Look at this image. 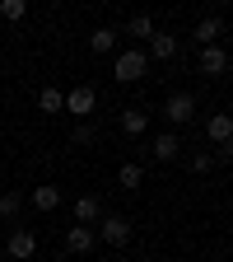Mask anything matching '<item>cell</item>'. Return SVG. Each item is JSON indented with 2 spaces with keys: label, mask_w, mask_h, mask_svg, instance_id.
<instances>
[{
  "label": "cell",
  "mask_w": 233,
  "mask_h": 262,
  "mask_svg": "<svg viewBox=\"0 0 233 262\" xmlns=\"http://www.w3.org/2000/svg\"><path fill=\"white\" fill-rule=\"evenodd\" d=\"M205 131H210V141H215V145H228V136H233V122H228L224 113H215Z\"/></svg>",
  "instance_id": "30bf717a"
},
{
  "label": "cell",
  "mask_w": 233,
  "mask_h": 262,
  "mask_svg": "<svg viewBox=\"0 0 233 262\" xmlns=\"http://www.w3.org/2000/svg\"><path fill=\"white\" fill-rule=\"evenodd\" d=\"M98 234H103L108 244H117V248H121V244L131 239V220H121V215H103V225H98Z\"/></svg>",
  "instance_id": "5b68a950"
},
{
  "label": "cell",
  "mask_w": 233,
  "mask_h": 262,
  "mask_svg": "<svg viewBox=\"0 0 233 262\" xmlns=\"http://www.w3.org/2000/svg\"><path fill=\"white\" fill-rule=\"evenodd\" d=\"M177 150H182V141L173 136V131H163V136H154V141H149V155H154L159 164H168V159H177Z\"/></svg>",
  "instance_id": "52a82bcc"
},
{
  "label": "cell",
  "mask_w": 233,
  "mask_h": 262,
  "mask_svg": "<svg viewBox=\"0 0 233 262\" xmlns=\"http://www.w3.org/2000/svg\"><path fill=\"white\" fill-rule=\"evenodd\" d=\"M98 215H103L98 196H80V202H75V220H80V225H89V220H98Z\"/></svg>",
  "instance_id": "7c38bea8"
},
{
  "label": "cell",
  "mask_w": 233,
  "mask_h": 262,
  "mask_svg": "<svg viewBox=\"0 0 233 262\" xmlns=\"http://www.w3.org/2000/svg\"><path fill=\"white\" fill-rule=\"evenodd\" d=\"M177 52V38H168V33H154V42H149V52L145 56H159V61H168Z\"/></svg>",
  "instance_id": "8fae6325"
},
{
  "label": "cell",
  "mask_w": 233,
  "mask_h": 262,
  "mask_svg": "<svg viewBox=\"0 0 233 262\" xmlns=\"http://www.w3.org/2000/svg\"><path fill=\"white\" fill-rule=\"evenodd\" d=\"M89 47H93V52H112V47H117V33H112V28H93Z\"/></svg>",
  "instance_id": "9a60e30c"
},
{
  "label": "cell",
  "mask_w": 233,
  "mask_h": 262,
  "mask_svg": "<svg viewBox=\"0 0 233 262\" xmlns=\"http://www.w3.org/2000/svg\"><path fill=\"white\" fill-rule=\"evenodd\" d=\"M0 169H5V155H0Z\"/></svg>",
  "instance_id": "7402d4cb"
},
{
  "label": "cell",
  "mask_w": 233,
  "mask_h": 262,
  "mask_svg": "<svg viewBox=\"0 0 233 262\" xmlns=\"http://www.w3.org/2000/svg\"><path fill=\"white\" fill-rule=\"evenodd\" d=\"M0 14H5V19H23L28 5H23V0H5V5H0Z\"/></svg>",
  "instance_id": "ffe728a7"
},
{
  "label": "cell",
  "mask_w": 233,
  "mask_h": 262,
  "mask_svg": "<svg viewBox=\"0 0 233 262\" xmlns=\"http://www.w3.org/2000/svg\"><path fill=\"white\" fill-rule=\"evenodd\" d=\"M145 66H149V56H145L140 47H131V52H121V56L112 61V75H117L121 84H131V80H140V75H145Z\"/></svg>",
  "instance_id": "6da1fadb"
},
{
  "label": "cell",
  "mask_w": 233,
  "mask_h": 262,
  "mask_svg": "<svg viewBox=\"0 0 233 262\" xmlns=\"http://www.w3.org/2000/svg\"><path fill=\"white\" fill-rule=\"evenodd\" d=\"M93 103H98L93 84H80V89H70V94H65V108H70L75 117H89V113H93Z\"/></svg>",
  "instance_id": "3957f363"
},
{
  "label": "cell",
  "mask_w": 233,
  "mask_h": 262,
  "mask_svg": "<svg viewBox=\"0 0 233 262\" xmlns=\"http://www.w3.org/2000/svg\"><path fill=\"white\" fill-rule=\"evenodd\" d=\"M117 178H121V187H126V192H136V187H140V178H145V169H140V164H121V173H117Z\"/></svg>",
  "instance_id": "2e32d148"
},
{
  "label": "cell",
  "mask_w": 233,
  "mask_h": 262,
  "mask_svg": "<svg viewBox=\"0 0 233 262\" xmlns=\"http://www.w3.org/2000/svg\"><path fill=\"white\" fill-rule=\"evenodd\" d=\"M219 33H224V24H219V19H201V24H196V42H201V47H210Z\"/></svg>",
  "instance_id": "4fadbf2b"
},
{
  "label": "cell",
  "mask_w": 233,
  "mask_h": 262,
  "mask_svg": "<svg viewBox=\"0 0 233 262\" xmlns=\"http://www.w3.org/2000/svg\"><path fill=\"white\" fill-rule=\"evenodd\" d=\"M145 126H149L145 113H121V131H126V136H145Z\"/></svg>",
  "instance_id": "5bb4252c"
},
{
  "label": "cell",
  "mask_w": 233,
  "mask_h": 262,
  "mask_svg": "<svg viewBox=\"0 0 233 262\" xmlns=\"http://www.w3.org/2000/svg\"><path fill=\"white\" fill-rule=\"evenodd\" d=\"M19 206H23V196H19V192H5V196H0V215H5V220H10Z\"/></svg>",
  "instance_id": "d6986e66"
},
{
  "label": "cell",
  "mask_w": 233,
  "mask_h": 262,
  "mask_svg": "<svg viewBox=\"0 0 233 262\" xmlns=\"http://www.w3.org/2000/svg\"><path fill=\"white\" fill-rule=\"evenodd\" d=\"M210 164H215L210 155H191V169H196V173H210Z\"/></svg>",
  "instance_id": "44dd1931"
},
{
  "label": "cell",
  "mask_w": 233,
  "mask_h": 262,
  "mask_svg": "<svg viewBox=\"0 0 233 262\" xmlns=\"http://www.w3.org/2000/svg\"><path fill=\"white\" fill-rule=\"evenodd\" d=\"M65 248H70V253H89V248H93V229H89V225H70Z\"/></svg>",
  "instance_id": "ba28073f"
},
{
  "label": "cell",
  "mask_w": 233,
  "mask_h": 262,
  "mask_svg": "<svg viewBox=\"0 0 233 262\" xmlns=\"http://www.w3.org/2000/svg\"><path fill=\"white\" fill-rule=\"evenodd\" d=\"M5 253H10V257H19V262H28L33 253H38V239H33L28 229H14V234L5 239Z\"/></svg>",
  "instance_id": "277c9868"
},
{
  "label": "cell",
  "mask_w": 233,
  "mask_h": 262,
  "mask_svg": "<svg viewBox=\"0 0 233 262\" xmlns=\"http://www.w3.org/2000/svg\"><path fill=\"white\" fill-rule=\"evenodd\" d=\"M191 113H196V98L191 94H173L168 103H163V117H168L173 126H182V122H191Z\"/></svg>",
  "instance_id": "7a4b0ae2"
},
{
  "label": "cell",
  "mask_w": 233,
  "mask_h": 262,
  "mask_svg": "<svg viewBox=\"0 0 233 262\" xmlns=\"http://www.w3.org/2000/svg\"><path fill=\"white\" fill-rule=\"evenodd\" d=\"M126 33H131V38H149V33H154V19L149 14H136V19L126 24Z\"/></svg>",
  "instance_id": "e0dca14e"
},
{
  "label": "cell",
  "mask_w": 233,
  "mask_h": 262,
  "mask_svg": "<svg viewBox=\"0 0 233 262\" xmlns=\"http://www.w3.org/2000/svg\"><path fill=\"white\" fill-rule=\"evenodd\" d=\"M201 71H205V75H224V71H228V52H224L219 42L201 47Z\"/></svg>",
  "instance_id": "8992f818"
},
{
  "label": "cell",
  "mask_w": 233,
  "mask_h": 262,
  "mask_svg": "<svg viewBox=\"0 0 233 262\" xmlns=\"http://www.w3.org/2000/svg\"><path fill=\"white\" fill-rule=\"evenodd\" d=\"M33 206H38V211H56L61 206V187H51V183L33 187Z\"/></svg>",
  "instance_id": "9c48e42d"
},
{
  "label": "cell",
  "mask_w": 233,
  "mask_h": 262,
  "mask_svg": "<svg viewBox=\"0 0 233 262\" xmlns=\"http://www.w3.org/2000/svg\"><path fill=\"white\" fill-rule=\"evenodd\" d=\"M38 103H42V113H61V108H65V94H61V89H42Z\"/></svg>",
  "instance_id": "ac0fdd59"
}]
</instances>
